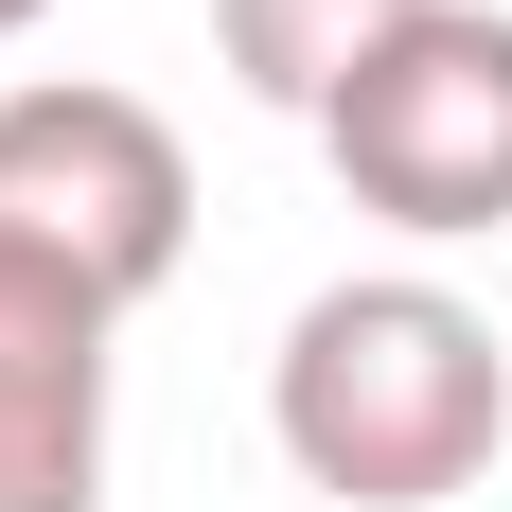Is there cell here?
<instances>
[{
    "instance_id": "6da1fadb",
    "label": "cell",
    "mask_w": 512,
    "mask_h": 512,
    "mask_svg": "<svg viewBox=\"0 0 512 512\" xmlns=\"http://www.w3.org/2000/svg\"><path fill=\"white\" fill-rule=\"evenodd\" d=\"M265 424H283L301 495H336V512H442V495H477L495 442H512V354H495V318H477L460 283L371 265V283H318V301L283 318Z\"/></svg>"
},
{
    "instance_id": "7a4b0ae2",
    "label": "cell",
    "mask_w": 512,
    "mask_h": 512,
    "mask_svg": "<svg viewBox=\"0 0 512 512\" xmlns=\"http://www.w3.org/2000/svg\"><path fill=\"white\" fill-rule=\"evenodd\" d=\"M177 248H195V159L142 89H89V71L0 89V265L142 318L177 283Z\"/></svg>"
},
{
    "instance_id": "3957f363",
    "label": "cell",
    "mask_w": 512,
    "mask_h": 512,
    "mask_svg": "<svg viewBox=\"0 0 512 512\" xmlns=\"http://www.w3.org/2000/svg\"><path fill=\"white\" fill-rule=\"evenodd\" d=\"M318 159H336L354 212H389L407 248L512 230V18L495 0H442L424 36H389L354 89H336Z\"/></svg>"
},
{
    "instance_id": "277c9868",
    "label": "cell",
    "mask_w": 512,
    "mask_h": 512,
    "mask_svg": "<svg viewBox=\"0 0 512 512\" xmlns=\"http://www.w3.org/2000/svg\"><path fill=\"white\" fill-rule=\"evenodd\" d=\"M106 336V301L0 265V512H106Z\"/></svg>"
},
{
    "instance_id": "5b68a950",
    "label": "cell",
    "mask_w": 512,
    "mask_h": 512,
    "mask_svg": "<svg viewBox=\"0 0 512 512\" xmlns=\"http://www.w3.org/2000/svg\"><path fill=\"white\" fill-rule=\"evenodd\" d=\"M424 18H442V0H212V53H230L265 106L336 124V89H354L389 36H424Z\"/></svg>"
},
{
    "instance_id": "8992f818",
    "label": "cell",
    "mask_w": 512,
    "mask_h": 512,
    "mask_svg": "<svg viewBox=\"0 0 512 512\" xmlns=\"http://www.w3.org/2000/svg\"><path fill=\"white\" fill-rule=\"evenodd\" d=\"M36 18H53V0H0V53H18V36H36Z\"/></svg>"
}]
</instances>
